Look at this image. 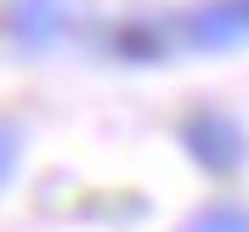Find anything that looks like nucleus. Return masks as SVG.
Listing matches in <instances>:
<instances>
[{
  "label": "nucleus",
  "instance_id": "obj_1",
  "mask_svg": "<svg viewBox=\"0 0 249 232\" xmlns=\"http://www.w3.org/2000/svg\"><path fill=\"white\" fill-rule=\"evenodd\" d=\"M187 142L198 147L204 164H238V153H244V142H238V130L227 119H215V113H204V119L187 125Z\"/></svg>",
  "mask_w": 249,
  "mask_h": 232
},
{
  "label": "nucleus",
  "instance_id": "obj_2",
  "mask_svg": "<svg viewBox=\"0 0 249 232\" xmlns=\"http://www.w3.org/2000/svg\"><path fill=\"white\" fill-rule=\"evenodd\" d=\"M187 232H249V215L227 204V210H210V215H198Z\"/></svg>",
  "mask_w": 249,
  "mask_h": 232
},
{
  "label": "nucleus",
  "instance_id": "obj_3",
  "mask_svg": "<svg viewBox=\"0 0 249 232\" xmlns=\"http://www.w3.org/2000/svg\"><path fill=\"white\" fill-rule=\"evenodd\" d=\"M17 153H23V130H17L12 119H0V187L12 181V170H17Z\"/></svg>",
  "mask_w": 249,
  "mask_h": 232
}]
</instances>
